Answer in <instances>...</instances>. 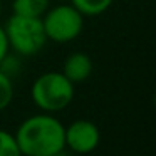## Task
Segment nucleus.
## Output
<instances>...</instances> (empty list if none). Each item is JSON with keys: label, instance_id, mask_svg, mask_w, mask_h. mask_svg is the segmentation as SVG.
I'll list each match as a JSON object with an SVG mask.
<instances>
[{"label": "nucleus", "instance_id": "obj_6", "mask_svg": "<svg viewBox=\"0 0 156 156\" xmlns=\"http://www.w3.org/2000/svg\"><path fill=\"white\" fill-rule=\"evenodd\" d=\"M61 72L72 84H81V82L87 81L91 77L92 61L86 52H72L66 57Z\"/></svg>", "mask_w": 156, "mask_h": 156}, {"label": "nucleus", "instance_id": "obj_2", "mask_svg": "<svg viewBox=\"0 0 156 156\" xmlns=\"http://www.w3.org/2000/svg\"><path fill=\"white\" fill-rule=\"evenodd\" d=\"M76 94V84H72L62 72L49 71L41 74L30 87L32 102L42 112L55 114L72 102Z\"/></svg>", "mask_w": 156, "mask_h": 156}, {"label": "nucleus", "instance_id": "obj_5", "mask_svg": "<svg viewBox=\"0 0 156 156\" xmlns=\"http://www.w3.org/2000/svg\"><path fill=\"white\" fill-rule=\"evenodd\" d=\"M64 143L66 148L76 154H89L101 143V131L89 119H76L69 126H64Z\"/></svg>", "mask_w": 156, "mask_h": 156}, {"label": "nucleus", "instance_id": "obj_1", "mask_svg": "<svg viewBox=\"0 0 156 156\" xmlns=\"http://www.w3.org/2000/svg\"><path fill=\"white\" fill-rule=\"evenodd\" d=\"M14 136L22 156H51L66 149L64 126L49 112L29 116L19 124Z\"/></svg>", "mask_w": 156, "mask_h": 156}, {"label": "nucleus", "instance_id": "obj_9", "mask_svg": "<svg viewBox=\"0 0 156 156\" xmlns=\"http://www.w3.org/2000/svg\"><path fill=\"white\" fill-rule=\"evenodd\" d=\"M0 156H22L15 136L5 129H0Z\"/></svg>", "mask_w": 156, "mask_h": 156}, {"label": "nucleus", "instance_id": "obj_14", "mask_svg": "<svg viewBox=\"0 0 156 156\" xmlns=\"http://www.w3.org/2000/svg\"><path fill=\"white\" fill-rule=\"evenodd\" d=\"M2 9L4 7H2V0H0V15H2Z\"/></svg>", "mask_w": 156, "mask_h": 156}, {"label": "nucleus", "instance_id": "obj_10", "mask_svg": "<svg viewBox=\"0 0 156 156\" xmlns=\"http://www.w3.org/2000/svg\"><path fill=\"white\" fill-rule=\"evenodd\" d=\"M12 99H14V84H12V79L0 71V112L5 111L10 106Z\"/></svg>", "mask_w": 156, "mask_h": 156}, {"label": "nucleus", "instance_id": "obj_4", "mask_svg": "<svg viewBox=\"0 0 156 156\" xmlns=\"http://www.w3.org/2000/svg\"><path fill=\"white\" fill-rule=\"evenodd\" d=\"M41 20L47 41L55 44H67L76 41L84 29V15L71 4L49 7Z\"/></svg>", "mask_w": 156, "mask_h": 156}, {"label": "nucleus", "instance_id": "obj_7", "mask_svg": "<svg viewBox=\"0 0 156 156\" xmlns=\"http://www.w3.org/2000/svg\"><path fill=\"white\" fill-rule=\"evenodd\" d=\"M49 7H51V0H14L12 2V12L24 17L41 19Z\"/></svg>", "mask_w": 156, "mask_h": 156}, {"label": "nucleus", "instance_id": "obj_12", "mask_svg": "<svg viewBox=\"0 0 156 156\" xmlns=\"http://www.w3.org/2000/svg\"><path fill=\"white\" fill-rule=\"evenodd\" d=\"M9 52H10V47H9L7 35H5L4 25H0V62H2V59H4Z\"/></svg>", "mask_w": 156, "mask_h": 156}, {"label": "nucleus", "instance_id": "obj_13", "mask_svg": "<svg viewBox=\"0 0 156 156\" xmlns=\"http://www.w3.org/2000/svg\"><path fill=\"white\" fill-rule=\"evenodd\" d=\"M51 156H67L64 153V149H62V151H59V153H54V154H51Z\"/></svg>", "mask_w": 156, "mask_h": 156}, {"label": "nucleus", "instance_id": "obj_8", "mask_svg": "<svg viewBox=\"0 0 156 156\" xmlns=\"http://www.w3.org/2000/svg\"><path fill=\"white\" fill-rule=\"evenodd\" d=\"M114 0H71V5L76 7L84 17L101 15L112 5Z\"/></svg>", "mask_w": 156, "mask_h": 156}, {"label": "nucleus", "instance_id": "obj_11", "mask_svg": "<svg viewBox=\"0 0 156 156\" xmlns=\"http://www.w3.org/2000/svg\"><path fill=\"white\" fill-rule=\"evenodd\" d=\"M20 55L17 54H10L9 52L7 55H5L4 59H2V62H0V71L4 72V74H7L9 77H14V76L19 74V71H20Z\"/></svg>", "mask_w": 156, "mask_h": 156}, {"label": "nucleus", "instance_id": "obj_3", "mask_svg": "<svg viewBox=\"0 0 156 156\" xmlns=\"http://www.w3.org/2000/svg\"><path fill=\"white\" fill-rule=\"evenodd\" d=\"M9 47L20 57H30L44 49L47 44L42 20L39 17H24L12 14L4 25Z\"/></svg>", "mask_w": 156, "mask_h": 156}]
</instances>
